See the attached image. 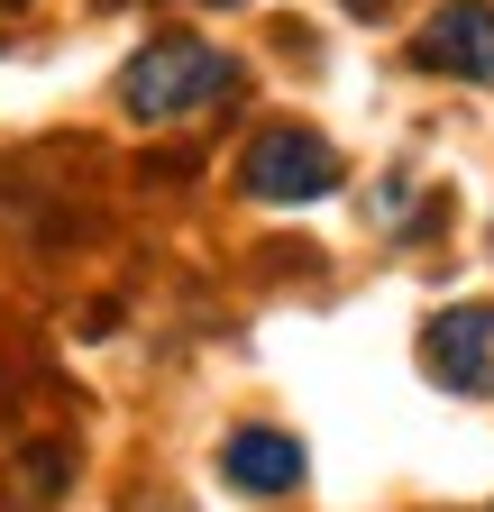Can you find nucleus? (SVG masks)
I'll return each instance as SVG.
<instances>
[{"instance_id": "obj_5", "label": "nucleus", "mask_w": 494, "mask_h": 512, "mask_svg": "<svg viewBox=\"0 0 494 512\" xmlns=\"http://www.w3.org/2000/svg\"><path fill=\"white\" fill-rule=\"evenodd\" d=\"M220 476H229L238 494H293V485H302V448H293L284 430H238V439L220 448Z\"/></svg>"}, {"instance_id": "obj_7", "label": "nucleus", "mask_w": 494, "mask_h": 512, "mask_svg": "<svg viewBox=\"0 0 494 512\" xmlns=\"http://www.w3.org/2000/svg\"><path fill=\"white\" fill-rule=\"evenodd\" d=\"M348 10H385V0H348Z\"/></svg>"}, {"instance_id": "obj_1", "label": "nucleus", "mask_w": 494, "mask_h": 512, "mask_svg": "<svg viewBox=\"0 0 494 512\" xmlns=\"http://www.w3.org/2000/svg\"><path fill=\"white\" fill-rule=\"evenodd\" d=\"M238 92V64L211 46V37H156L129 55V74H119V110L165 128V119H202L211 101Z\"/></svg>"}, {"instance_id": "obj_3", "label": "nucleus", "mask_w": 494, "mask_h": 512, "mask_svg": "<svg viewBox=\"0 0 494 512\" xmlns=\"http://www.w3.org/2000/svg\"><path fill=\"white\" fill-rule=\"evenodd\" d=\"M421 366L449 394H494V302H458L421 330Z\"/></svg>"}, {"instance_id": "obj_8", "label": "nucleus", "mask_w": 494, "mask_h": 512, "mask_svg": "<svg viewBox=\"0 0 494 512\" xmlns=\"http://www.w3.org/2000/svg\"><path fill=\"white\" fill-rule=\"evenodd\" d=\"M211 10H238V0H211Z\"/></svg>"}, {"instance_id": "obj_2", "label": "nucleus", "mask_w": 494, "mask_h": 512, "mask_svg": "<svg viewBox=\"0 0 494 512\" xmlns=\"http://www.w3.org/2000/svg\"><path fill=\"white\" fill-rule=\"evenodd\" d=\"M238 174H247L257 202H321V192L339 183V156H330V138H312V128H266Z\"/></svg>"}, {"instance_id": "obj_6", "label": "nucleus", "mask_w": 494, "mask_h": 512, "mask_svg": "<svg viewBox=\"0 0 494 512\" xmlns=\"http://www.w3.org/2000/svg\"><path fill=\"white\" fill-rule=\"evenodd\" d=\"M10 476H28V485H10V503H0V512H46L55 494H65V448H37V458L10 467Z\"/></svg>"}, {"instance_id": "obj_4", "label": "nucleus", "mask_w": 494, "mask_h": 512, "mask_svg": "<svg viewBox=\"0 0 494 512\" xmlns=\"http://www.w3.org/2000/svg\"><path fill=\"white\" fill-rule=\"evenodd\" d=\"M412 55L430 64V74L494 83V10H485V0H449V10H430V28L412 37Z\"/></svg>"}]
</instances>
